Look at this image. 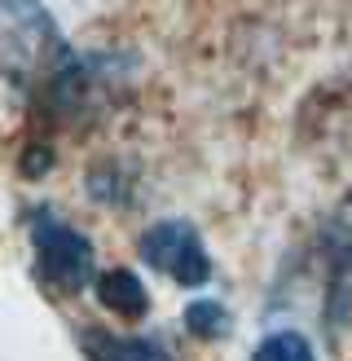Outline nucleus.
Masks as SVG:
<instances>
[{"instance_id":"nucleus-1","label":"nucleus","mask_w":352,"mask_h":361,"mask_svg":"<svg viewBox=\"0 0 352 361\" xmlns=\"http://www.w3.org/2000/svg\"><path fill=\"white\" fill-rule=\"evenodd\" d=\"M62 58V31L40 0H0V102L40 97Z\"/></svg>"},{"instance_id":"nucleus-6","label":"nucleus","mask_w":352,"mask_h":361,"mask_svg":"<svg viewBox=\"0 0 352 361\" xmlns=\"http://www.w3.org/2000/svg\"><path fill=\"white\" fill-rule=\"evenodd\" d=\"M322 251L334 264V274H352V194L330 212V221L322 229Z\"/></svg>"},{"instance_id":"nucleus-3","label":"nucleus","mask_w":352,"mask_h":361,"mask_svg":"<svg viewBox=\"0 0 352 361\" xmlns=\"http://www.w3.org/2000/svg\"><path fill=\"white\" fill-rule=\"evenodd\" d=\"M141 260L158 274H168L181 286H203L211 278V260L207 247L199 238V229L185 221H158L141 233Z\"/></svg>"},{"instance_id":"nucleus-5","label":"nucleus","mask_w":352,"mask_h":361,"mask_svg":"<svg viewBox=\"0 0 352 361\" xmlns=\"http://www.w3.org/2000/svg\"><path fill=\"white\" fill-rule=\"evenodd\" d=\"M97 300L106 304V309L123 313V317H141V313L150 309V295H146V286H141V278L132 274V269L97 274Z\"/></svg>"},{"instance_id":"nucleus-8","label":"nucleus","mask_w":352,"mask_h":361,"mask_svg":"<svg viewBox=\"0 0 352 361\" xmlns=\"http://www.w3.org/2000/svg\"><path fill=\"white\" fill-rule=\"evenodd\" d=\"M185 326H189L194 335H203V339H216V335L229 331V317H225L220 304L199 300V304H189V309H185Z\"/></svg>"},{"instance_id":"nucleus-4","label":"nucleus","mask_w":352,"mask_h":361,"mask_svg":"<svg viewBox=\"0 0 352 361\" xmlns=\"http://www.w3.org/2000/svg\"><path fill=\"white\" fill-rule=\"evenodd\" d=\"M84 353H88V361H172L150 339H123V335L97 331V326L84 331Z\"/></svg>"},{"instance_id":"nucleus-2","label":"nucleus","mask_w":352,"mask_h":361,"mask_svg":"<svg viewBox=\"0 0 352 361\" xmlns=\"http://www.w3.org/2000/svg\"><path fill=\"white\" fill-rule=\"evenodd\" d=\"M31 243H35V274L53 291L70 295V291H84L97 278L93 243L80 229H70L66 221H58V216L35 212L31 216Z\"/></svg>"},{"instance_id":"nucleus-7","label":"nucleus","mask_w":352,"mask_h":361,"mask_svg":"<svg viewBox=\"0 0 352 361\" xmlns=\"http://www.w3.org/2000/svg\"><path fill=\"white\" fill-rule=\"evenodd\" d=\"M251 361H317L313 357V344L304 335H295V331H273V335H264Z\"/></svg>"}]
</instances>
